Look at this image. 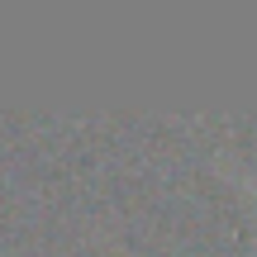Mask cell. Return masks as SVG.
Wrapping results in <instances>:
<instances>
[{"instance_id": "6da1fadb", "label": "cell", "mask_w": 257, "mask_h": 257, "mask_svg": "<svg viewBox=\"0 0 257 257\" xmlns=\"http://www.w3.org/2000/svg\"><path fill=\"white\" fill-rule=\"evenodd\" d=\"M243 186H248V191H252V195H257V186H252V181H248V176H243Z\"/></svg>"}]
</instances>
